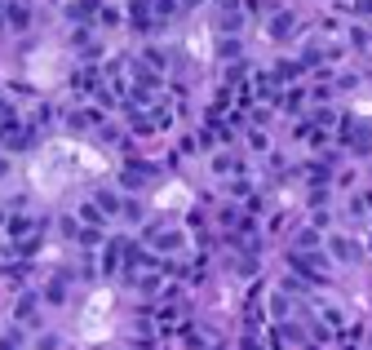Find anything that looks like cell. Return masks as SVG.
I'll return each mask as SVG.
<instances>
[{
	"instance_id": "cell-14",
	"label": "cell",
	"mask_w": 372,
	"mask_h": 350,
	"mask_svg": "<svg viewBox=\"0 0 372 350\" xmlns=\"http://www.w3.org/2000/svg\"><path fill=\"white\" fill-rule=\"evenodd\" d=\"M102 0H76V5L67 9V18H76V23H85V18H98Z\"/></svg>"
},
{
	"instance_id": "cell-29",
	"label": "cell",
	"mask_w": 372,
	"mask_h": 350,
	"mask_svg": "<svg viewBox=\"0 0 372 350\" xmlns=\"http://www.w3.org/2000/svg\"><path fill=\"white\" fill-rule=\"evenodd\" d=\"M244 350H262V346H257V337H244Z\"/></svg>"
},
{
	"instance_id": "cell-16",
	"label": "cell",
	"mask_w": 372,
	"mask_h": 350,
	"mask_svg": "<svg viewBox=\"0 0 372 350\" xmlns=\"http://www.w3.org/2000/svg\"><path fill=\"white\" fill-rule=\"evenodd\" d=\"M297 253H319V231H315V226H306V231L297 235Z\"/></svg>"
},
{
	"instance_id": "cell-22",
	"label": "cell",
	"mask_w": 372,
	"mask_h": 350,
	"mask_svg": "<svg viewBox=\"0 0 372 350\" xmlns=\"http://www.w3.org/2000/svg\"><path fill=\"white\" fill-rule=\"evenodd\" d=\"M213 168H217V173H235L239 160H235V155H217V160H213Z\"/></svg>"
},
{
	"instance_id": "cell-25",
	"label": "cell",
	"mask_w": 372,
	"mask_h": 350,
	"mask_svg": "<svg viewBox=\"0 0 372 350\" xmlns=\"http://www.w3.org/2000/svg\"><path fill=\"white\" fill-rule=\"evenodd\" d=\"M332 120H337V116H332V111H328V107H319V111H315V129H328V125H332Z\"/></svg>"
},
{
	"instance_id": "cell-31",
	"label": "cell",
	"mask_w": 372,
	"mask_h": 350,
	"mask_svg": "<svg viewBox=\"0 0 372 350\" xmlns=\"http://www.w3.org/2000/svg\"><path fill=\"white\" fill-rule=\"evenodd\" d=\"M0 27H5V0H0Z\"/></svg>"
},
{
	"instance_id": "cell-23",
	"label": "cell",
	"mask_w": 372,
	"mask_h": 350,
	"mask_svg": "<svg viewBox=\"0 0 372 350\" xmlns=\"http://www.w3.org/2000/svg\"><path fill=\"white\" fill-rule=\"evenodd\" d=\"M350 45H355V49H372V40H368L364 27H355V32H350Z\"/></svg>"
},
{
	"instance_id": "cell-27",
	"label": "cell",
	"mask_w": 372,
	"mask_h": 350,
	"mask_svg": "<svg viewBox=\"0 0 372 350\" xmlns=\"http://www.w3.org/2000/svg\"><path fill=\"white\" fill-rule=\"evenodd\" d=\"M0 350H23V337H18V333H9L5 342H0Z\"/></svg>"
},
{
	"instance_id": "cell-28",
	"label": "cell",
	"mask_w": 372,
	"mask_h": 350,
	"mask_svg": "<svg viewBox=\"0 0 372 350\" xmlns=\"http://www.w3.org/2000/svg\"><path fill=\"white\" fill-rule=\"evenodd\" d=\"M266 9H271L266 0H248V14H266Z\"/></svg>"
},
{
	"instance_id": "cell-20",
	"label": "cell",
	"mask_w": 372,
	"mask_h": 350,
	"mask_svg": "<svg viewBox=\"0 0 372 350\" xmlns=\"http://www.w3.org/2000/svg\"><path fill=\"white\" fill-rule=\"evenodd\" d=\"M341 9H350V14H359V18H372V0H346Z\"/></svg>"
},
{
	"instance_id": "cell-19",
	"label": "cell",
	"mask_w": 372,
	"mask_h": 350,
	"mask_svg": "<svg viewBox=\"0 0 372 350\" xmlns=\"http://www.w3.org/2000/svg\"><path fill=\"white\" fill-rule=\"evenodd\" d=\"M80 222H89V226H102V222H107V213H102V209H98V204H93V200H89V204H85V209H80Z\"/></svg>"
},
{
	"instance_id": "cell-1",
	"label": "cell",
	"mask_w": 372,
	"mask_h": 350,
	"mask_svg": "<svg viewBox=\"0 0 372 350\" xmlns=\"http://www.w3.org/2000/svg\"><path fill=\"white\" fill-rule=\"evenodd\" d=\"M288 262H293V271L310 284V288L328 284V258H323V253H288Z\"/></svg>"
},
{
	"instance_id": "cell-32",
	"label": "cell",
	"mask_w": 372,
	"mask_h": 350,
	"mask_svg": "<svg viewBox=\"0 0 372 350\" xmlns=\"http://www.w3.org/2000/svg\"><path fill=\"white\" fill-rule=\"evenodd\" d=\"M337 5H346V0H337Z\"/></svg>"
},
{
	"instance_id": "cell-7",
	"label": "cell",
	"mask_w": 372,
	"mask_h": 350,
	"mask_svg": "<svg viewBox=\"0 0 372 350\" xmlns=\"http://www.w3.org/2000/svg\"><path fill=\"white\" fill-rule=\"evenodd\" d=\"M239 27H244V9H239V0H235V5H222L217 9V32H239Z\"/></svg>"
},
{
	"instance_id": "cell-3",
	"label": "cell",
	"mask_w": 372,
	"mask_h": 350,
	"mask_svg": "<svg viewBox=\"0 0 372 350\" xmlns=\"http://www.w3.org/2000/svg\"><path fill=\"white\" fill-rule=\"evenodd\" d=\"M341 142H346L355 155H372V125H364V120H346V125H341Z\"/></svg>"
},
{
	"instance_id": "cell-26",
	"label": "cell",
	"mask_w": 372,
	"mask_h": 350,
	"mask_svg": "<svg viewBox=\"0 0 372 350\" xmlns=\"http://www.w3.org/2000/svg\"><path fill=\"white\" fill-rule=\"evenodd\" d=\"M120 217H129V222H137V217H142V204H120Z\"/></svg>"
},
{
	"instance_id": "cell-10",
	"label": "cell",
	"mask_w": 372,
	"mask_h": 350,
	"mask_svg": "<svg viewBox=\"0 0 372 350\" xmlns=\"http://www.w3.org/2000/svg\"><path fill=\"white\" fill-rule=\"evenodd\" d=\"M31 142H36V129H31V125H27V129L9 125V129H5V147H9V151H27Z\"/></svg>"
},
{
	"instance_id": "cell-30",
	"label": "cell",
	"mask_w": 372,
	"mask_h": 350,
	"mask_svg": "<svg viewBox=\"0 0 372 350\" xmlns=\"http://www.w3.org/2000/svg\"><path fill=\"white\" fill-rule=\"evenodd\" d=\"M5 173H9V160H5V155H0V177H5Z\"/></svg>"
},
{
	"instance_id": "cell-5",
	"label": "cell",
	"mask_w": 372,
	"mask_h": 350,
	"mask_svg": "<svg viewBox=\"0 0 372 350\" xmlns=\"http://www.w3.org/2000/svg\"><path fill=\"white\" fill-rule=\"evenodd\" d=\"M124 71H129V80H133V89H146V93L160 89V75H155L151 62H129Z\"/></svg>"
},
{
	"instance_id": "cell-18",
	"label": "cell",
	"mask_w": 372,
	"mask_h": 350,
	"mask_svg": "<svg viewBox=\"0 0 372 350\" xmlns=\"http://www.w3.org/2000/svg\"><path fill=\"white\" fill-rule=\"evenodd\" d=\"M93 204H98V209L107 213V217H111V213H120V195H116V191H98V195H93Z\"/></svg>"
},
{
	"instance_id": "cell-12",
	"label": "cell",
	"mask_w": 372,
	"mask_h": 350,
	"mask_svg": "<svg viewBox=\"0 0 372 350\" xmlns=\"http://www.w3.org/2000/svg\"><path fill=\"white\" fill-rule=\"evenodd\" d=\"M306 182H310V186H328V182H332V164H328V160H315V164H306Z\"/></svg>"
},
{
	"instance_id": "cell-9",
	"label": "cell",
	"mask_w": 372,
	"mask_h": 350,
	"mask_svg": "<svg viewBox=\"0 0 372 350\" xmlns=\"http://www.w3.org/2000/svg\"><path fill=\"white\" fill-rule=\"evenodd\" d=\"M151 173H155V164H129L124 173H120V186H133V191H137V186L151 182Z\"/></svg>"
},
{
	"instance_id": "cell-21",
	"label": "cell",
	"mask_w": 372,
	"mask_h": 350,
	"mask_svg": "<svg viewBox=\"0 0 372 350\" xmlns=\"http://www.w3.org/2000/svg\"><path fill=\"white\" fill-rule=\"evenodd\" d=\"M151 9H155V14H160V18H173V14H178L182 5H178V0H155Z\"/></svg>"
},
{
	"instance_id": "cell-8",
	"label": "cell",
	"mask_w": 372,
	"mask_h": 350,
	"mask_svg": "<svg viewBox=\"0 0 372 350\" xmlns=\"http://www.w3.org/2000/svg\"><path fill=\"white\" fill-rule=\"evenodd\" d=\"M328 253H332L337 262H355V258H359V244L350 240V235H332V240H328Z\"/></svg>"
},
{
	"instance_id": "cell-2",
	"label": "cell",
	"mask_w": 372,
	"mask_h": 350,
	"mask_svg": "<svg viewBox=\"0 0 372 350\" xmlns=\"http://www.w3.org/2000/svg\"><path fill=\"white\" fill-rule=\"evenodd\" d=\"M142 240L151 244L160 258H173V253H182V231H178V226H169V222H151V226L142 231Z\"/></svg>"
},
{
	"instance_id": "cell-24",
	"label": "cell",
	"mask_w": 372,
	"mask_h": 350,
	"mask_svg": "<svg viewBox=\"0 0 372 350\" xmlns=\"http://www.w3.org/2000/svg\"><path fill=\"white\" fill-rule=\"evenodd\" d=\"M151 5H155V0H129V14L142 18V14H151Z\"/></svg>"
},
{
	"instance_id": "cell-13",
	"label": "cell",
	"mask_w": 372,
	"mask_h": 350,
	"mask_svg": "<svg viewBox=\"0 0 372 350\" xmlns=\"http://www.w3.org/2000/svg\"><path fill=\"white\" fill-rule=\"evenodd\" d=\"M67 284H71V275H67V271H58V275H53L49 279V288H44V297H49V301H67Z\"/></svg>"
},
{
	"instance_id": "cell-4",
	"label": "cell",
	"mask_w": 372,
	"mask_h": 350,
	"mask_svg": "<svg viewBox=\"0 0 372 350\" xmlns=\"http://www.w3.org/2000/svg\"><path fill=\"white\" fill-rule=\"evenodd\" d=\"M124 253H129V240H111L107 249H102V275H120V266H124Z\"/></svg>"
},
{
	"instance_id": "cell-17",
	"label": "cell",
	"mask_w": 372,
	"mask_h": 350,
	"mask_svg": "<svg viewBox=\"0 0 372 350\" xmlns=\"http://www.w3.org/2000/svg\"><path fill=\"white\" fill-rule=\"evenodd\" d=\"M18 324H27V328L40 324V319H36V297H23V301H18Z\"/></svg>"
},
{
	"instance_id": "cell-6",
	"label": "cell",
	"mask_w": 372,
	"mask_h": 350,
	"mask_svg": "<svg viewBox=\"0 0 372 350\" xmlns=\"http://www.w3.org/2000/svg\"><path fill=\"white\" fill-rule=\"evenodd\" d=\"M266 32H271V40H288V36L297 32V14L279 9V14H271V18H266Z\"/></svg>"
},
{
	"instance_id": "cell-11",
	"label": "cell",
	"mask_w": 372,
	"mask_h": 350,
	"mask_svg": "<svg viewBox=\"0 0 372 350\" xmlns=\"http://www.w3.org/2000/svg\"><path fill=\"white\" fill-rule=\"evenodd\" d=\"M302 71H306L302 62H279V67L271 71V84H275V89H284V84H293V80H297Z\"/></svg>"
},
{
	"instance_id": "cell-15",
	"label": "cell",
	"mask_w": 372,
	"mask_h": 350,
	"mask_svg": "<svg viewBox=\"0 0 372 350\" xmlns=\"http://www.w3.org/2000/svg\"><path fill=\"white\" fill-rule=\"evenodd\" d=\"M5 5H9V27H18V32H23V27L31 23V9H27L23 0H5Z\"/></svg>"
}]
</instances>
